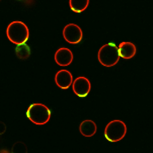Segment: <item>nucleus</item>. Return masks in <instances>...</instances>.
<instances>
[{
	"instance_id": "nucleus-1",
	"label": "nucleus",
	"mask_w": 153,
	"mask_h": 153,
	"mask_svg": "<svg viewBox=\"0 0 153 153\" xmlns=\"http://www.w3.org/2000/svg\"><path fill=\"white\" fill-rule=\"evenodd\" d=\"M6 34L11 42L18 45L25 43L28 40L29 31L28 27L24 23L16 20L11 22L8 25Z\"/></svg>"
},
{
	"instance_id": "nucleus-2",
	"label": "nucleus",
	"mask_w": 153,
	"mask_h": 153,
	"mask_svg": "<svg viewBox=\"0 0 153 153\" xmlns=\"http://www.w3.org/2000/svg\"><path fill=\"white\" fill-rule=\"evenodd\" d=\"M97 58L99 63L104 66L110 67L115 66L120 58L118 47L109 43L103 45L98 50Z\"/></svg>"
},
{
	"instance_id": "nucleus-3",
	"label": "nucleus",
	"mask_w": 153,
	"mask_h": 153,
	"mask_svg": "<svg viewBox=\"0 0 153 153\" xmlns=\"http://www.w3.org/2000/svg\"><path fill=\"white\" fill-rule=\"evenodd\" d=\"M127 128L125 123L119 119L109 122L104 130V136L106 139L111 142H116L122 139L126 135Z\"/></svg>"
},
{
	"instance_id": "nucleus-4",
	"label": "nucleus",
	"mask_w": 153,
	"mask_h": 153,
	"mask_svg": "<svg viewBox=\"0 0 153 153\" xmlns=\"http://www.w3.org/2000/svg\"><path fill=\"white\" fill-rule=\"evenodd\" d=\"M63 37L68 43L75 44L79 43L83 38L82 31L77 25L70 23L64 28L62 32Z\"/></svg>"
},
{
	"instance_id": "nucleus-5",
	"label": "nucleus",
	"mask_w": 153,
	"mask_h": 153,
	"mask_svg": "<svg viewBox=\"0 0 153 153\" xmlns=\"http://www.w3.org/2000/svg\"><path fill=\"white\" fill-rule=\"evenodd\" d=\"M72 88L75 94L81 98L86 97L90 92L91 84L89 79L84 76L76 78L73 82Z\"/></svg>"
},
{
	"instance_id": "nucleus-6",
	"label": "nucleus",
	"mask_w": 153,
	"mask_h": 153,
	"mask_svg": "<svg viewBox=\"0 0 153 153\" xmlns=\"http://www.w3.org/2000/svg\"><path fill=\"white\" fill-rule=\"evenodd\" d=\"M54 59L56 63L61 66L69 65L73 61V54L69 48L62 47L58 49L54 55Z\"/></svg>"
},
{
	"instance_id": "nucleus-7",
	"label": "nucleus",
	"mask_w": 153,
	"mask_h": 153,
	"mask_svg": "<svg viewBox=\"0 0 153 153\" xmlns=\"http://www.w3.org/2000/svg\"><path fill=\"white\" fill-rule=\"evenodd\" d=\"M55 81L57 86L63 90L68 89L72 84L73 81V76L69 71L66 69H61L56 74Z\"/></svg>"
},
{
	"instance_id": "nucleus-8",
	"label": "nucleus",
	"mask_w": 153,
	"mask_h": 153,
	"mask_svg": "<svg viewBox=\"0 0 153 153\" xmlns=\"http://www.w3.org/2000/svg\"><path fill=\"white\" fill-rule=\"evenodd\" d=\"M118 51L120 57L128 60L133 58L137 52V48L132 42L123 41L120 42L118 46Z\"/></svg>"
},
{
	"instance_id": "nucleus-9",
	"label": "nucleus",
	"mask_w": 153,
	"mask_h": 153,
	"mask_svg": "<svg viewBox=\"0 0 153 153\" xmlns=\"http://www.w3.org/2000/svg\"><path fill=\"white\" fill-rule=\"evenodd\" d=\"M97 127L93 121L86 119L82 121L79 126V130L81 134L86 137H91L96 132Z\"/></svg>"
},
{
	"instance_id": "nucleus-10",
	"label": "nucleus",
	"mask_w": 153,
	"mask_h": 153,
	"mask_svg": "<svg viewBox=\"0 0 153 153\" xmlns=\"http://www.w3.org/2000/svg\"><path fill=\"white\" fill-rule=\"evenodd\" d=\"M89 0H70L69 3L71 10L73 12L79 13L85 10L88 6Z\"/></svg>"
},
{
	"instance_id": "nucleus-11",
	"label": "nucleus",
	"mask_w": 153,
	"mask_h": 153,
	"mask_svg": "<svg viewBox=\"0 0 153 153\" xmlns=\"http://www.w3.org/2000/svg\"><path fill=\"white\" fill-rule=\"evenodd\" d=\"M15 52L18 58L24 60L28 59L30 56L31 50L30 46L25 43L17 45L15 48Z\"/></svg>"
}]
</instances>
